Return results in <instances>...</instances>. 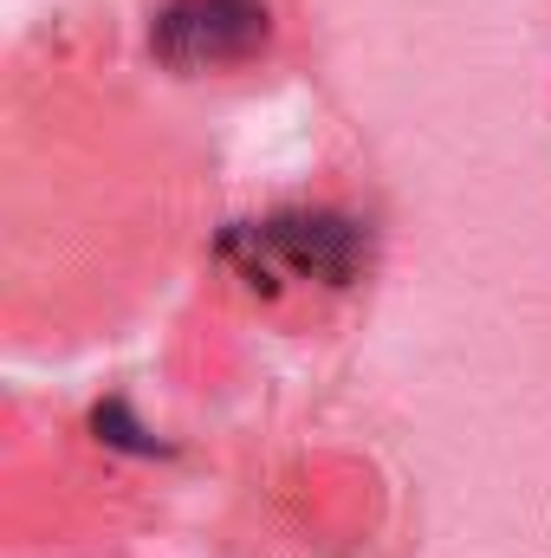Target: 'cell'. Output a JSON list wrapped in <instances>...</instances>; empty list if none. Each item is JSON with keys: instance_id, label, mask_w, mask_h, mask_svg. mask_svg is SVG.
Instances as JSON below:
<instances>
[{"instance_id": "1", "label": "cell", "mask_w": 551, "mask_h": 558, "mask_svg": "<svg viewBox=\"0 0 551 558\" xmlns=\"http://www.w3.org/2000/svg\"><path fill=\"white\" fill-rule=\"evenodd\" d=\"M221 254L267 292L285 286H351L370 267V234L331 208H285L221 234Z\"/></svg>"}, {"instance_id": "2", "label": "cell", "mask_w": 551, "mask_h": 558, "mask_svg": "<svg viewBox=\"0 0 551 558\" xmlns=\"http://www.w3.org/2000/svg\"><path fill=\"white\" fill-rule=\"evenodd\" d=\"M273 46V7L267 0H169L149 20V52L169 72H241Z\"/></svg>"}]
</instances>
